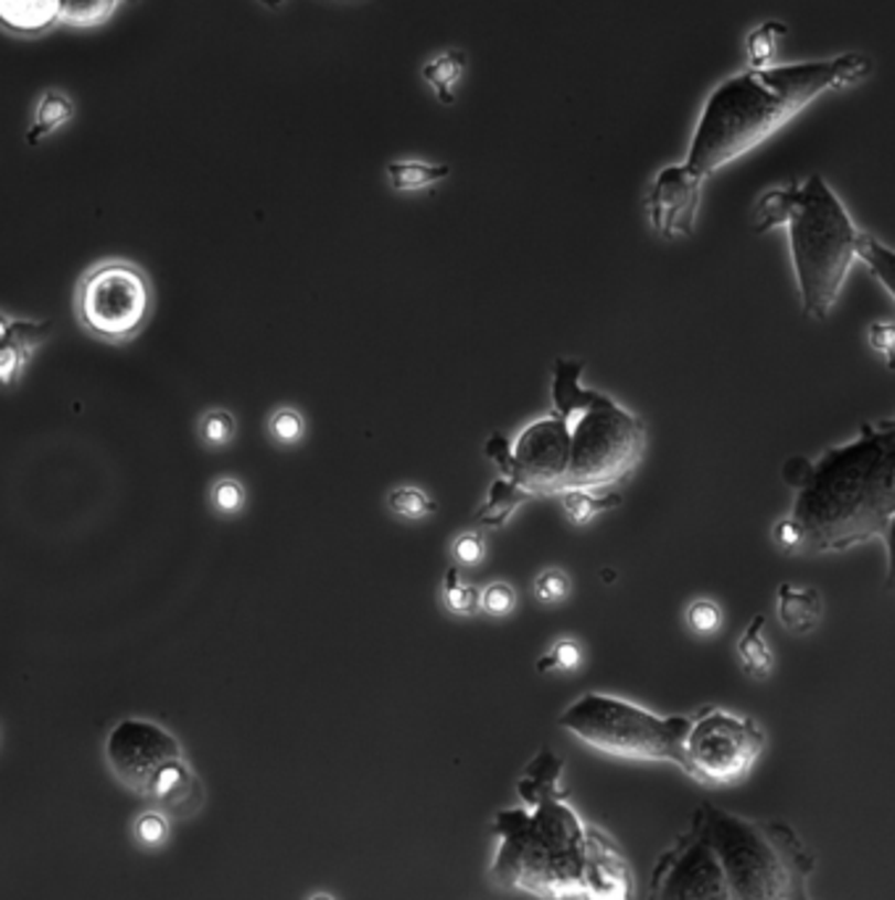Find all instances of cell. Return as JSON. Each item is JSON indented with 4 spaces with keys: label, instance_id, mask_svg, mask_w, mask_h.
Listing matches in <instances>:
<instances>
[{
    "label": "cell",
    "instance_id": "4dcf8cb0",
    "mask_svg": "<svg viewBox=\"0 0 895 900\" xmlns=\"http://www.w3.org/2000/svg\"><path fill=\"white\" fill-rule=\"evenodd\" d=\"M583 645L572 638H562L551 645V651L545 656H540L537 661V672L548 674V672H577L579 664H583Z\"/></svg>",
    "mask_w": 895,
    "mask_h": 900
},
{
    "label": "cell",
    "instance_id": "52a82bcc",
    "mask_svg": "<svg viewBox=\"0 0 895 900\" xmlns=\"http://www.w3.org/2000/svg\"><path fill=\"white\" fill-rule=\"evenodd\" d=\"M104 761L121 788L172 819H193L206 788L190 767L182 742L153 719L127 716L108 729Z\"/></svg>",
    "mask_w": 895,
    "mask_h": 900
},
{
    "label": "cell",
    "instance_id": "f1b7e54d",
    "mask_svg": "<svg viewBox=\"0 0 895 900\" xmlns=\"http://www.w3.org/2000/svg\"><path fill=\"white\" fill-rule=\"evenodd\" d=\"M387 508H391V514L398 516V519L416 522L425 519V516H433L437 511V503L422 488L401 485L387 495Z\"/></svg>",
    "mask_w": 895,
    "mask_h": 900
},
{
    "label": "cell",
    "instance_id": "5bb4252c",
    "mask_svg": "<svg viewBox=\"0 0 895 900\" xmlns=\"http://www.w3.org/2000/svg\"><path fill=\"white\" fill-rule=\"evenodd\" d=\"M583 900H632L635 898V877L625 854L619 850L617 840L596 827L593 832L590 856H587L585 875H583Z\"/></svg>",
    "mask_w": 895,
    "mask_h": 900
},
{
    "label": "cell",
    "instance_id": "44dd1931",
    "mask_svg": "<svg viewBox=\"0 0 895 900\" xmlns=\"http://www.w3.org/2000/svg\"><path fill=\"white\" fill-rule=\"evenodd\" d=\"M764 613H756L754 622L746 626L740 640H737V658H740L743 672L754 679H767L775 672V653L767 640H764Z\"/></svg>",
    "mask_w": 895,
    "mask_h": 900
},
{
    "label": "cell",
    "instance_id": "7a4b0ae2",
    "mask_svg": "<svg viewBox=\"0 0 895 900\" xmlns=\"http://www.w3.org/2000/svg\"><path fill=\"white\" fill-rule=\"evenodd\" d=\"M870 74L872 58L864 53L737 72L706 98L682 163L695 174L712 176L767 142L819 98L859 85Z\"/></svg>",
    "mask_w": 895,
    "mask_h": 900
},
{
    "label": "cell",
    "instance_id": "3957f363",
    "mask_svg": "<svg viewBox=\"0 0 895 900\" xmlns=\"http://www.w3.org/2000/svg\"><path fill=\"white\" fill-rule=\"evenodd\" d=\"M788 229L801 309L814 322H824L835 309L840 290L859 261L861 232L849 208L824 182L811 174L801 185L769 190L754 208V229Z\"/></svg>",
    "mask_w": 895,
    "mask_h": 900
},
{
    "label": "cell",
    "instance_id": "484cf974",
    "mask_svg": "<svg viewBox=\"0 0 895 900\" xmlns=\"http://www.w3.org/2000/svg\"><path fill=\"white\" fill-rule=\"evenodd\" d=\"M132 840L142 850H161L172 837V816L163 814L161 808H142L132 819Z\"/></svg>",
    "mask_w": 895,
    "mask_h": 900
},
{
    "label": "cell",
    "instance_id": "8fae6325",
    "mask_svg": "<svg viewBox=\"0 0 895 900\" xmlns=\"http://www.w3.org/2000/svg\"><path fill=\"white\" fill-rule=\"evenodd\" d=\"M648 900H729L720 858L695 819L661 854Z\"/></svg>",
    "mask_w": 895,
    "mask_h": 900
},
{
    "label": "cell",
    "instance_id": "f35d334b",
    "mask_svg": "<svg viewBox=\"0 0 895 900\" xmlns=\"http://www.w3.org/2000/svg\"><path fill=\"white\" fill-rule=\"evenodd\" d=\"M870 343L874 351L880 353L887 361V366L895 369V324H872L870 330Z\"/></svg>",
    "mask_w": 895,
    "mask_h": 900
},
{
    "label": "cell",
    "instance_id": "60d3db41",
    "mask_svg": "<svg viewBox=\"0 0 895 900\" xmlns=\"http://www.w3.org/2000/svg\"><path fill=\"white\" fill-rule=\"evenodd\" d=\"M885 540V554H887V569H885V590L895 596V516L893 522L887 524V529L883 532Z\"/></svg>",
    "mask_w": 895,
    "mask_h": 900
},
{
    "label": "cell",
    "instance_id": "277c9868",
    "mask_svg": "<svg viewBox=\"0 0 895 900\" xmlns=\"http://www.w3.org/2000/svg\"><path fill=\"white\" fill-rule=\"evenodd\" d=\"M490 877L545 900L579 898L596 824H585L566 797L501 811Z\"/></svg>",
    "mask_w": 895,
    "mask_h": 900
},
{
    "label": "cell",
    "instance_id": "83f0119b",
    "mask_svg": "<svg viewBox=\"0 0 895 900\" xmlns=\"http://www.w3.org/2000/svg\"><path fill=\"white\" fill-rule=\"evenodd\" d=\"M443 603L456 617H471L480 611V590L475 585H467L461 577L459 566H450L443 579Z\"/></svg>",
    "mask_w": 895,
    "mask_h": 900
},
{
    "label": "cell",
    "instance_id": "ab89813d",
    "mask_svg": "<svg viewBox=\"0 0 895 900\" xmlns=\"http://www.w3.org/2000/svg\"><path fill=\"white\" fill-rule=\"evenodd\" d=\"M484 456L496 463L501 476H509L511 472V440L501 432H493L484 442Z\"/></svg>",
    "mask_w": 895,
    "mask_h": 900
},
{
    "label": "cell",
    "instance_id": "cb8c5ba5",
    "mask_svg": "<svg viewBox=\"0 0 895 900\" xmlns=\"http://www.w3.org/2000/svg\"><path fill=\"white\" fill-rule=\"evenodd\" d=\"M621 506L619 493H596V490H566L562 493V508L574 527H585L598 514Z\"/></svg>",
    "mask_w": 895,
    "mask_h": 900
},
{
    "label": "cell",
    "instance_id": "6da1fadb",
    "mask_svg": "<svg viewBox=\"0 0 895 900\" xmlns=\"http://www.w3.org/2000/svg\"><path fill=\"white\" fill-rule=\"evenodd\" d=\"M782 480L796 493L775 527L782 548L840 554L883 537L895 516V419L864 425L817 459H790Z\"/></svg>",
    "mask_w": 895,
    "mask_h": 900
},
{
    "label": "cell",
    "instance_id": "2e32d148",
    "mask_svg": "<svg viewBox=\"0 0 895 900\" xmlns=\"http://www.w3.org/2000/svg\"><path fill=\"white\" fill-rule=\"evenodd\" d=\"M61 24V0H0V30L11 38L38 40Z\"/></svg>",
    "mask_w": 895,
    "mask_h": 900
},
{
    "label": "cell",
    "instance_id": "e575fe53",
    "mask_svg": "<svg viewBox=\"0 0 895 900\" xmlns=\"http://www.w3.org/2000/svg\"><path fill=\"white\" fill-rule=\"evenodd\" d=\"M777 32H785L780 24L769 22L764 26H758L756 32H750L748 38V58L750 66H767L771 64V56H775V45H777Z\"/></svg>",
    "mask_w": 895,
    "mask_h": 900
},
{
    "label": "cell",
    "instance_id": "b9f144b4",
    "mask_svg": "<svg viewBox=\"0 0 895 900\" xmlns=\"http://www.w3.org/2000/svg\"><path fill=\"white\" fill-rule=\"evenodd\" d=\"M306 900H338V898H334L332 892H327V890H317V892H311V896Z\"/></svg>",
    "mask_w": 895,
    "mask_h": 900
},
{
    "label": "cell",
    "instance_id": "8992f818",
    "mask_svg": "<svg viewBox=\"0 0 895 900\" xmlns=\"http://www.w3.org/2000/svg\"><path fill=\"white\" fill-rule=\"evenodd\" d=\"M583 372V364L572 358L553 364V411L569 429L566 490H604L638 469L646 453V425L606 393L585 387Z\"/></svg>",
    "mask_w": 895,
    "mask_h": 900
},
{
    "label": "cell",
    "instance_id": "d4e9b609",
    "mask_svg": "<svg viewBox=\"0 0 895 900\" xmlns=\"http://www.w3.org/2000/svg\"><path fill=\"white\" fill-rule=\"evenodd\" d=\"M121 0H61V24L74 30H93L106 24Z\"/></svg>",
    "mask_w": 895,
    "mask_h": 900
},
{
    "label": "cell",
    "instance_id": "ac0fdd59",
    "mask_svg": "<svg viewBox=\"0 0 895 900\" xmlns=\"http://www.w3.org/2000/svg\"><path fill=\"white\" fill-rule=\"evenodd\" d=\"M564 761L548 748H543L528 763L522 780H519L516 793L528 806H537L543 801H553V797H566V788L562 782Z\"/></svg>",
    "mask_w": 895,
    "mask_h": 900
},
{
    "label": "cell",
    "instance_id": "8d00e7d4",
    "mask_svg": "<svg viewBox=\"0 0 895 900\" xmlns=\"http://www.w3.org/2000/svg\"><path fill=\"white\" fill-rule=\"evenodd\" d=\"M480 609L490 617H509L516 609V590L505 582H493L480 592Z\"/></svg>",
    "mask_w": 895,
    "mask_h": 900
},
{
    "label": "cell",
    "instance_id": "603a6c76",
    "mask_svg": "<svg viewBox=\"0 0 895 900\" xmlns=\"http://www.w3.org/2000/svg\"><path fill=\"white\" fill-rule=\"evenodd\" d=\"M448 176L450 167H446V163H427L416 159H398L387 163V180L398 193H416V190L435 188Z\"/></svg>",
    "mask_w": 895,
    "mask_h": 900
},
{
    "label": "cell",
    "instance_id": "f546056e",
    "mask_svg": "<svg viewBox=\"0 0 895 900\" xmlns=\"http://www.w3.org/2000/svg\"><path fill=\"white\" fill-rule=\"evenodd\" d=\"M235 432L237 421L227 408H211V411L203 414L201 421H198V435H201V440L206 442L209 448L230 446V442L235 440Z\"/></svg>",
    "mask_w": 895,
    "mask_h": 900
},
{
    "label": "cell",
    "instance_id": "74e56055",
    "mask_svg": "<svg viewBox=\"0 0 895 900\" xmlns=\"http://www.w3.org/2000/svg\"><path fill=\"white\" fill-rule=\"evenodd\" d=\"M450 554L461 566H477L484 558V537L480 532H461L454 543H450Z\"/></svg>",
    "mask_w": 895,
    "mask_h": 900
},
{
    "label": "cell",
    "instance_id": "e0dca14e",
    "mask_svg": "<svg viewBox=\"0 0 895 900\" xmlns=\"http://www.w3.org/2000/svg\"><path fill=\"white\" fill-rule=\"evenodd\" d=\"M824 603L819 590L782 582L777 588V619L790 635H809L822 622Z\"/></svg>",
    "mask_w": 895,
    "mask_h": 900
},
{
    "label": "cell",
    "instance_id": "7bdbcfd3",
    "mask_svg": "<svg viewBox=\"0 0 895 900\" xmlns=\"http://www.w3.org/2000/svg\"><path fill=\"white\" fill-rule=\"evenodd\" d=\"M264 6H269V9H279V6L285 3V0H262Z\"/></svg>",
    "mask_w": 895,
    "mask_h": 900
},
{
    "label": "cell",
    "instance_id": "1f68e13d",
    "mask_svg": "<svg viewBox=\"0 0 895 900\" xmlns=\"http://www.w3.org/2000/svg\"><path fill=\"white\" fill-rule=\"evenodd\" d=\"M269 435L277 446H296L306 435V419L296 408H277L269 416Z\"/></svg>",
    "mask_w": 895,
    "mask_h": 900
},
{
    "label": "cell",
    "instance_id": "7c38bea8",
    "mask_svg": "<svg viewBox=\"0 0 895 900\" xmlns=\"http://www.w3.org/2000/svg\"><path fill=\"white\" fill-rule=\"evenodd\" d=\"M569 476V429L556 411L537 416L511 440L509 480L532 495H562Z\"/></svg>",
    "mask_w": 895,
    "mask_h": 900
},
{
    "label": "cell",
    "instance_id": "9a60e30c",
    "mask_svg": "<svg viewBox=\"0 0 895 900\" xmlns=\"http://www.w3.org/2000/svg\"><path fill=\"white\" fill-rule=\"evenodd\" d=\"M51 338V322L45 319L11 317L0 311V387L19 385L30 361L38 356Z\"/></svg>",
    "mask_w": 895,
    "mask_h": 900
},
{
    "label": "cell",
    "instance_id": "d6a6232c",
    "mask_svg": "<svg viewBox=\"0 0 895 900\" xmlns=\"http://www.w3.org/2000/svg\"><path fill=\"white\" fill-rule=\"evenodd\" d=\"M685 622L690 630L695 632V635H701V638L714 635V632L722 626V609L714 603V600L699 598L688 606Z\"/></svg>",
    "mask_w": 895,
    "mask_h": 900
},
{
    "label": "cell",
    "instance_id": "5b68a950",
    "mask_svg": "<svg viewBox=\"0 0 895 900\" xmlns=\"http://www.w3.org/2000/svg\"><path fill=\"white\" fill-rule=\"evenodd\" d=\"M693 819L720 858L729 900H814L817 856L788 822L750 819L712 803L695 808Z\"/></svg>",
    "mask_w": 895,
    "mask_h": 900
},
{
    "label": "cell",
    "instance_id": "d6986e66",
    "mask_svg": "<svg viewBox=\"0 0 895 900\" xmlns=\"http://www.w3.org/2000/svg\"><path fill=\"white\" fill-rule=\"evenodd\" d=\"M530 501H535V495H532L530 490L516 485L509 476H496V480L490 482L488 501L477 508V522H480L482 527L498 529Z\"/></svg>",
    "mask_w": 895,
    "mask_h": 900
},
{
    "label": "cell",
    "instance_id": "ba28073f",
    "mask_svg": "<svg viewBox=\"0 0 895 900\" xmlns=\"http://www.w3.org/2000/svg\"><path fill=\"white\" fill-rule=\"evenodd\" d=\"M688 725L690 716H659L606 693L579 695L558 716V727L598 753L674 767H682Z\"/></svg>",
    "mask_w": 895,
    "mask_h": 900
},
{
    "label": "cell",
    "instance_id": "4316f807",
    "mask_svg": "<svg viewBox=\"0 0 895 900\" xmlns=\"http://www.w3.org/2000/svg\"><path fill=\"white\" fill-rule=\"evenodd\" d=\"M859 258L895 300V250L864 232L859 243Z\"/></svg>",
    "mask_w": 895,
    "mask_h": 900
},
{
    "label": "cell",
    "instance_id": "ffe728a7",
    "mask_svg": "<svg viewBox=\"0 0 895 900\" xmlns=\"http://www.w3.org/2000/svg\"><path fill=\"white\" fill-rule=\"evenodd\" d=\"M467 66H469V56L459 47H450V51H443L437 53L435 58H429L425 66H422V79L427 82L429 90L435 93V98L440 100V104L450 106L454 104V90L456 85H459L464 74H467Z\"/></svg>",
    "mask_w": 895,
    "mask_h": 900
},
{
    "label": "cell",
    "instance_id": "9c48e42d",
    "mask_svg": "<svg viewBox=\"0 0 895 900\" xmlns=\"http://www.w3.org/2000/svg\"><path fill=\"white\" fill-rule=\"evenodd\" d=\"M153 285L138 264L104 258L82 271L74 290V317L87 335L106 345H127L148 326Z\"/></svg>",
    "mask_w": 895,
    "mask_h": 900
},
{
    "label": "cell",
    "instance_id": "7402d4cb",
    "mask_svg": "<svg viewBox=\"0 0 895 900\" xmlns=\"http://www.w3.org/2000/svg\"><path fill=\"white\" fill-rule=\"evenodd\" d=\"M74 119V100L66 93L61 90H47L43 93V98L38 100L35 116H32V125L26 129V142L35 146V142L51 138L53 132H58L61 127H66Z\"/></svg>",
    "mask_w": 895,
    "mask_h": 900
},
{
    "label": "cell",
    "instance_id": "836d02e7",
    "mask_svg": "<svg viewBox=\"0 0 895 900\" xmlns=\"http://www.w3.org/2000/svg\"><path fill=\"white\" fill-rule=\"evenodd\" d=\"M245 488L243 482L232 480V476H224V480L214 482V488H211V506H214L219 514H241L245 508Z\"/></svg>",
    "mask_w": 895,
    "mask_h": 900
},
{
    "label": "cell",
    "instance_id": "d590c367",
    "mask_svg": "<svg viewBox=\"0 0 895 900\" xmlns=\"http://www.w3.org/2000/svg\"><path fill=\"white\" fill-rule=\"evenodd\" d=\"M569 590H572L569 577H566L562 569H545L540 571L535 579V598L545 606L562 603V600L569 596Z\"/></svg>",
    "mask_w": 895,
    "mask_h": 900
},
{
    "label": "cell",
    "instance_id": "4fadbf2b",
    "mask_svg": "<svg viewBox=\"0 0 895 900\" xmlns=\"http://www.w3.org/2000/svg\"><path fill=\"white\" fill-rule=\"evenodd\" d=\"M703 182L706 176L695 174L685 163H672L653 176L646 195L648 219L656 235L667 240L690 237L699 222Z\"/></svg>",
    "mask_w": 895,
    "mask_h": 900
},
{
    "label": "cell",
    "instance_id": "30bf717a",
    "mask_svg": "<svg viewBox=\"0 0 895 900\" xmlns=\"http://www.w3.org/2000/svg\"><path fill=\"white\" fill-rule=\"evenodd\" d=\"M764 748L767 735L756 719L706 706L690 716L680 769L701 785L727 788L754 772Z\"/></svg>",
    "mask_w": 895,
    "mask_h": 900
}]
</instances>
